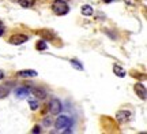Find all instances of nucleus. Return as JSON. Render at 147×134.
I'll return each instance as SVG.
<instances>
[{"label":"nucleus","mask_w":147,"mask_h":134,"mask_svg":"<svg viewBox=\"0 0 147 134\" xmlns=\"http://www.w3.org/2000/svg\"><path fill=\"white\" fill-rule=\"evenodd\" d=\"M102 1H104V3H112L113 0H102Z\"/></svg>","instance_id":"nucleus-22"},{"label":"nucleus","mask_w":147,"mask_h":134,"mask_svg":"<svg viewBox=\"0 0 147 134\" xmlns=\"http://www.w3.org/2000/svg\"><path fill=\"white\" fill-rule=\"evenodd\" d=\"M29 105H30V110L32 111H36V110H38V107H40V103L37 101V100H29Z\"/></svg>","instance_id":"nucleus-16"},{"label":"nucleus","mask_w":147,"mask_h":134,"mask_svg":"<svg viewBox=\"0 0 147 134\" xmlns=\"http://www.w3.org/2000/svg\"><path fill=\"white\" fill-rule=\"evenodd\" d=\"M52 10L56 15L63 16V15H67L69 12V5L65 0H55L52 4Z\"/></svg>","instance_id":"nucleus-1"},{"label":"nucleus","mask_w":147,"mask_h":134,"mask_svg":"<svg viewBox=\"0 0 147 134\" xmlns=\"http://www.w3.org/2000/svg\"><path fill=\"white\" fill-rule=\"evenodd\" d=\"M113 73H115L117 77H120V78H124V77H125V74H127L125 70L123 69L121 66H119V65H115V66H113Z\"/></svg>","instance_id":"nucleus-11"},{"label":"nucleus","mask_w":147,"mask_h":134,"mask_svg":"<svg viewBox=\"0 0 147 134\" xmlns=\"http://www.w3.org/2000/svg\"><path fill=\"white\" fill-rule=\"evenodd\" d=\"M32 131H33L34 134H38V133H41L42 130H41V127H40V126H34V129H33Z\"/></svg>","instance_id":"nucleus-19"},{"label":"nucleus","mask_w":147,"mask_h":134,"mask_svg":"<svg viewBox=\"0 0 147 134\" xmlns=\"http://www.w3.org/2000/svg\"><path fill=\"white\" fill-rule=\"evenodd\" d=\"M1 23H3V22H1V21H0V25H1Z\"/></svg>","instance_id":"nucleus-23"},{"label":"nucleus","mask_w":147,"mask_h":134,"mask_svg":"<svg viewBox=\"0 0 147 134\" xmlns=\"http://www.w3.org/2000/svg\"><path fill=\"white\" fill-rule=\"evenodd\" d=\"M19 4L23 8H29V7H32L34 4V0H19Z\"/></svg>","instance_id":"nucleus-14"},{"label":"nucleus","mask_w":147,"mask_h":134,"mask_svg":"<svg viewBox=\"0 0 147 134\" xmlns=\"http://www.w3.org/2000/svg\"><path fill=\"white\" fill-rule=\"evenodd\" d=\"M61 110H63V104H61V101H60L59 99H52L51 103H49V111H51V114L57 115V114L61 112Z\"/></svg>","instance_id":"nucleus-4"},{"label":"nucleus","mask_w":147,"mask_h":134,"mask_svg":"<svg viewBox=\"0 0 147 134\" xmlns=\"http://www.w3.org/2000/svg\"><path fill=\"white\" fill-rule=\"evenodd\" d=\"M36 49L37 51H44V49H47V43H45V40H40V41L36 44Z\"/></svg>","instance_id":"nucleus-15"},{"label":"nucleus","mask_w":147,"mask_h":134,"mask_svg":"<svg viewBox=\"0 0 147 134\" xmlns=\"http://www.w3.org/2000/svg\"><path fill=\"white\" fill-rule=\"evenodd\" d=\"M38 34L42 37V40H53L55 38V33H52V30H48V29L38 32Z\"/></svg>","instance_id":"nucleus-10"},{"label":"nucleus","mask_w":147,"mask_h":134,"mask_svg":"<svg viewBox=\"0 0 147 134\" xmlns=\"http://www.w3.org/2000/svg\"><path fill=\"white\" fill-rule=\"evenodd\" d=\"M16 74L21 78H33V77H37V71L36 70H21Z\"/></svg>","instance_id":"nucleus-8"},{"label":"nucleus","mask_w":147,"mask_h":134,"mask_svg":"<svg viewBox=\"0 0 147 134\" xmlns=\"http://www.w3.org/2000/svg\"><path fill=\"white\" fill-rule=\"evenodd\" d=\"M4 30H5V27H4V25L1 23V25H0V37L4 34Z\"/></svg>","instance_id":"nucleus-20"},{"label":"nucleus","mask_w":147,"mask_h":134,"mask_svg":"<svg viewBox=\"0 0 147 134\" xmlns=\"http://www.w3.org/2000/svg\"><path fill=\"white\" fill-rule=\"evenodd\" d=\"M55 126L57 130H64V129H71L74 126V120L71 116L68 115H60L56 122H55Z\"/></svg>","instance_id":"nucleus-2"},{"label":"nucleus","mask_w":147,"mask_h":134,"mask_svg":"<svg viewBox=\"0 0 147 134\" xmlns=\"http://www.w3.org/2000/svg\"><path fill=\"white\" fill-rule=\"evenodd\" d=\"M131 116H132V114L129 111L121 110V111H117V114H116V120L119 123H125V122H128L131 119Z\"/></svg>","instance_id":"nucleus-5"},{"label":"nucleus","mask_w":147,"mask_h":134,"mask_svg":"<svg viewBox=\"0 0 147 134\" xmlns=\"http://www.w3.org/2000/svg\"><path fill=\"white\" fill-rule=\"evenodd\" d=\"M51 124H52V118H51V116H47V118L44 119V126L48 127V126H51Z\"/></svg>","instance_id":"nucleus-18"},{"label":"nucleus","mask_w":147,"mask_h":134,"mask_svg":"<svg viewBox=\"0 0 147 134\" xmlns=\"http://www.w3.org/2000/svg\"><path fill=\"white\" fill-rule=\"evenodd\" d=\"M29 95H30L29 88H18V89H15V96L18 99H26Z\"/></svg>","instance_id":"nucleus-9"},{"label":"nucleus","mask_w":147,"mask_h":134,"mask_svg":"<svg viewBox=\"0 0 147 134\" xmlns=\"http://www.w3.org/2000/svg\"><path fill=\"white\" fill-rule=\"evenodd\" d=\"M29 89H30L33 96H36L37 99H40V100H44V99L47 97V92L42 90L41 88H29Z\"/></svg>","instance_id":"nucleus-7"},{"label":"nucleus","mask_w":147,"mask_h":134,"mask_svg":"<svg viewBox=\"0 0 147 134\" xmlns=\"http://www.w3.org/2000/svg\"><path fill=\"white\" fill-rule=\"evenodd\" d=\"M4 78V74H3V71H0V80H3Z\"/></svg>","instance_id":"nucleus-21"},{"label":"nucleus","mask_w":147,"mask_h":134,"mask_svg":"<svg viewBox=\"0 0 147 134\" xmlns=\"http://www.w3.org/2000/svg\"><path fill=\"white\" fill-rule=\"evenodd\" d=\"M71 65H72V67H75L76 70H79V71H82V70H83V66L80 65L78 60H71Z\"/></svg>","instance_id":"nucleus-17"},{"label":"nucleus","mask_w":147,"mask_h":134,"mask_svg":"<svg viewBox=\"0 0 147 134\" xmlns=\"http://www.w3.org/2000/svg\"><path fill=\"white\" fill-rule=\"evenodd\" d=\"M80 12H82V15H84V16H90V15H93L94 11H93V7H91V5L84 4V5H82Z\"/></svg>","instance_id":"nucleus-12"},{"label":"nucleus","mask_w":147,"mask_h":134,"mask_svg":"<svg viewBox=\"0 0 147 134\" xmlns=\"http://www.w3.org/2000/svg\"><path fill=\"white\" fill-rule=\"evenodd\" d=\"M10 93V88L5 85H0V99H5Z\"/></svg>","instance_id":"nucleus-13"},{"label":"nucleus","mask_w":147,"mask_h":134,"mask_svg":"<svg viewBox=\"0 0 147 134\" xmlns=\"http://www.w3.org/2000/svg\"><path fill=\"white\" fill-rule=\"evenodd\" d=\"M134 90H135V93H136L138 97H140L142 100H146L147 92H146L144 85H142V84H135V85H134Z\"/></svg>","instance_id":"nucleus-6"},{"label":"nucleus","mask_w":147,"mask_h":134,"mask_svg":"<svg viewBox=\"0 0 147 134\" xmlns=\"http://www.w3.org/2000/svg\"><path fill=\"white\" fill-rule=\"evenodd\" d=\"M29 40L26 34H21V33H16V34H12L8 40V43L12 44V45H21V44H25Z\"/></svg>","instance_id":"nucleus-3"}]
</instances>
